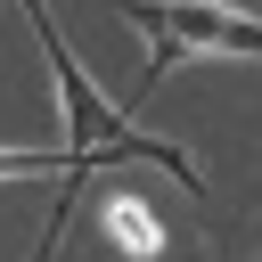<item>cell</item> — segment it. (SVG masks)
<instances>
[{
	"mask_svg": "<svg viewBox=\"0 0 262 262\" xmlns=\"http://www.w3.org/2000/svg\"><path fill=\"white\" fill-rule=\"evenodd\" d=\"M139 33H147V66H139V98L180 66V57H262V16L229 8V0H115Z\"/></svg>",
	"mask_w": 262,
	"mask_h": 262,
	"instance_id": "2",
	"label": "cell"
},
{
	"mask_svg": "<svg viewBox=\"0 0 262 262\" xmlns=\"http://www.w3.org/2000/svg\"><path fill=\"white\" fill-rule=\"evenodd\" d=\"M25 16H33V33H41V57H49V74H57V106H66V180H90L98 164H156V172H172L196 205H205V180H196V164L172 147V139H147L131 115H115L106 106V90L74 66V49L57 41V25H49V8L41 0H16Z\"/></svg>",
	"mask_w": 262,
	"mask_h": 262,
	"instance_id": "1",
	"label": "cell"
},
{
	"mask_svg": "<svg viewBox=\"0 0 262 262\" xmlns=\"http://www.w3.org/2000/svg\"><path fill=\"white\" fill-rule=\"evenodd\" d=\"M82 188V180H74ZM74 188L57 196V213H49V229H41V246H33V262H57V237H66V205H74Z\"/></svg>",
	"mask_w": 262,
	"mask_h": 262,
	"instance_id": "3",
	"label": "cell"
}]
</instances>
